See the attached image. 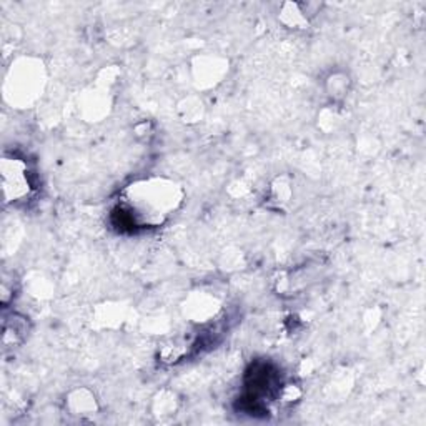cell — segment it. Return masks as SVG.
Segmentation results:
<instances>
[{
    "mask_svg": "<svg viewBox=\"0 0 426 426\" xmlns=\"http://www.w3.org/2000/svg\"><path fill=\"white\" fill-rule=\"evenodd\" d=\"M183 198V188L172 178H142L125 187L120 213L130 227H158L182 207Z\"/></svg>",
    "mask_w": 426,
    "mask_h": 426,
    "instance_id": "obj_1",
    "label": "cell"
},
{
    "mask_svg": "<svg viewBox=\"0 0 426 426\" xmlns=\"http://www.w3.org/2000/svg\"><path fill=\"white\" fill-rule=\"evenodd\" d=\"M45 67L35 57H20L9 69L4 83L5 100L17 108H29L45 88Z\"/></svg>",
    "mask_w": 426,
    "mask_h": 426,
    "instance_id": "obj_2",
    "label": "cell"
},
{
    "mask_svg": "<svg viewBox=\"0 0 426 426\" xmlns=\"http://www.w3.org/2000/svg\"><path fill=\"white\" fill-rule=\"evenodd\" d=\"M2 172V190L5 203H17L27 200L34 192V183L30 178L29 167L24 160L17 157H5L0 165Z\"/></svg>",
    "mask_w": 426,
    "mask_h": 426,
    "instance_id": "obj_3",
    "label": "cell"
},
{
    "mask_svg": "<svg viewBox=\"0 0 426 426\" xmlns=\"http://www.w3.org/2000/svg\"><path fill=\"white\" fill-rule=\"evenodd\" d=\"M230 70L228 59L218 54H203L192 60V78L198 88L207 90L223 82Z\"/></svg>",
    "mask_w": 426,
    "mask_h": 426,
    "instance_id": "obj_4",
    "label": "cell"
},
{
    "mask_svg": "<svg viewBox=\"0 0 426 426\" xmlns=\"http://www.w3.org/2000/svg\"><path fill=\"white\" fill-rule=\"evenodd\" d=\"M220 300L208 292L190 293L182 303V313L185 318L195 323H207L217 317L220 312Z\"/></svg>",
    "mask_w": 426,
    "mask_h": 426,
    "instance_id": "obj_5",
    "label": "cell"
},
{
    "mask_svg": "<svg viewBox=\"0 0 426 426\" xmlns=\"http://www.w3.org/2000/svg\"><path fill=\"white\" fill-rule=\"evenodd\" d=\"M80 110L85 120L88 122H100L105 118L112 108V100L108 95V85L97 82L95 88L85 90L82 97L78 100Z\"/></svg>",
    "mask_w": 426,
    "mask_h": 426,
    "instance_id": "obj_6",
    "label": "cell"
},
{
    "mask_svg": "<svg viewBox=\"0 0 426 426\" xmlns=\"http://www.w3.org/2000/svg\"><path fill=\"white\" fill-rule=\"evenodd\" d=\"M65 408L77 417H87L98 412V403L88 388H75L65 398Z\"/></svg>",
    "mask_w": 426,
    "mask_h": 426,
    "instance_id": "obj_7",
    "label": "cell"
},
{
    "mask_svg": "<svg viewBox=\"0 0 426 426\" xmlns=\"http://www.w3.org/2000/svg\"><path fill=\"white\" fill-rule=\"evenodd\" d=\"M278 20L285 25V27L293 29V30L308 29V24H310V19L305 15L302 7H300V4H293V2H287L280 7Z\"/></svg>",
    "mask_w": 426,
    "mask_h": 426,
    "instance_id": "obj_8",
    "label": "cell"
},
{
    "mask_svg": "<svg viewBox=\"0 0 426 426\" xmlns=\"http://www.w3.org/2000/svg\"><path fill=\"white\" fill-rule=\"evenodd\" d=\"M177 112L178 117L182 118V122L197 123L205 115V103L197 95H188V97L180 100L177 105Z\"/></svg>",
    "mask_w": 426,
    "mask_h": 426,
    "instance_id": "obj_9",
    "label": "cell"
},
{
    "mask_svg": "<svg viewBox=\"0 0 426 426\" xmlns=\"http://www.w3.org/2000/svg\"><path fill=\"white\" fill-rule=\"evenodd\" d=\"M350 77L345 72H332L325 80V92L333 102H340L350 92Z\"/></svg>",
    "mask_w": 426,
    "mask_h": 426,
    "instance_id": "obj_10",
    "label": "cell"
},
{
    "mask_svg": "<svg viewBox=\"0 0 426 426\" xmlns=\"http://www.w3.org/2000/svg\"><path fill=\"white\" fill-rule=\"evenodd\" d=\"M25 333H27V323H25V318H20L19 315H12V320L10 322H5L4 325V345L9 347V345H19L22 342Z\"/></svg>",
    "mask_w": 426,
    "mask_h": 426,
    "instance_id": "obj_11",
    "label": "cell"
},
{
    "mask_svg": "<svg viewBox=\"0 0 426 426\" xmlns=\"http://www.w3.org/2000/svg\"><path fill=\"white\" fill-rule=\"evenodd\" d=\"M178 408V400L175 397V393L172 392H160L157 393V397L153 398V405H152V410H153V415L158 418H163V417H168V415H173L177 412Z\"/></svg>",
    "mask_w": 426,
    "mask_h": 426,
    "instance_id": "obj_12",
    "label": "cell"
},
{
    "mask_svg": "<svg viewBox=\"0 0 426 426\" xmlns=\"http://www.w3.org/2000/svg\"><path fill=\"white\" fill-rule=\"evenodd\" d=\"M293 195L292 182H290L288 177H277L272 182V187H270V197L275 203L285 205L290 202Z\"/></svg>",
    "mask_w": 426,
    "mask_h": 426,
    "instance_id": "obj_13",
    "label": "cell"
},
{
    "mask_svg": "<svg viewBox=\"0 0 426 426\" xmlns=\"http://www.w3.org/2000/svg\"><path fill=\"white\" fill-rule=\"evenodd\" d=\"M338 125H340V115L337 113V110H335L333 107H327L320 112L318 128H322L325 133H330V132H333V130H337Z\"/></svg>",
    "mask_w": 426,
    "mask_h": 426,
    "instance_id": "obj_14",
    "label": "cell"
},
{
    "mask_svg": "<svg viewBox=\"0 0 426 426\" xmlns=\"http://www.w3.org/2000/svg\"><path fill=\"white\" fill-rule=\"evenodd\" d=\"M278 395H280V402L292 405L302 398V388L295 383H288V385H285V387H282Z\"/></svg>",
    "mask_w": 426,
    "mask_h": 426,
    "instance_id": "obj_15",
    "label": "cell"
},
{
    "mask_svg": "<svg viewBox=\"0 0 426 426\" xmlns=\"http://www.w3.org/2000/svg\"><path fill=\"white\" fill-rule=\"evenodd\" d=\"M182 357H183V350L175 343L168 345V347H165L162 352H160V358H162L163 362H168V363L177 362V360H180Z\"/></svg>",
    "mask_w": 426,
    "mask_h": 426,
    "instance_id": "obj_16",
    "label": "cell"
}]
</instances>
